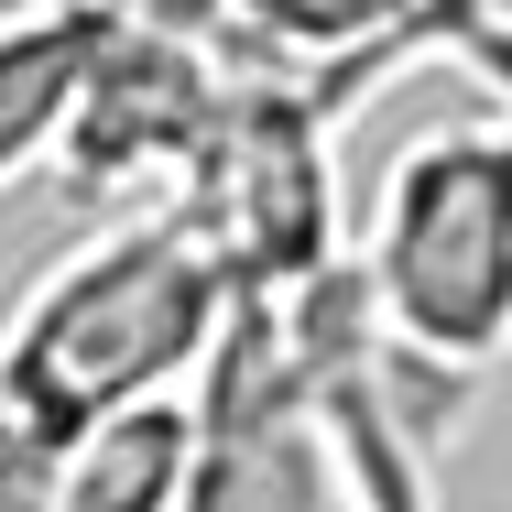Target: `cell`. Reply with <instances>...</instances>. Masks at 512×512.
<instances>
[{
	"mask_svg": "<svg viewBox=\"0 0 512 512\" xmlns=\"http://www.w3.org/2000/svg\"><path fill=\"white\" fill-rule=\"evenodd\" d=\"M240 273L197 229V207L153 197L44 262L0 316V425L66 447L142 404H186L229 349Z\"/></svg>",
	"mask_w": 512,
	"mask_h": 512,
	"instance_id": "1",
	"label": "cell"
},
{
	"mask_svg": "<svg viewBox=\"0 0 512 512\" xmlns=\"http://www.w3.org/2000/svg\"><path fill=\"white\" fill-rule=\"evenodd\" d=\"M349 273L404 414L436 436V414L512 360V109L414 131L371 186Z\"/></svg>",
	"mask_w": 512,
	"mask_h": 512,
	"instance_id": "2",
	"label": "cell"
},
{
	"mask_svg": "<svg viewBox=\"0 0 512 512\" xmlns=\"http://www.w3.org/2000/svg\"><path fill=\"white\" fill-rule=\"evenodd\" d=\"M240 55L306 66L327 99H371V77H393L404 55H436L447 0H229Z\"/></svg>",
	"mask_w": 512,
	"mask_h": 512,
	"instance_id": "3",
	"label": "cell"
},
{
	"mask_svg": "<svg viewBox=\"0 0 512 512\" xmlns=\"http://www.w3.org/2000/svg\"><path fill=\"white\" fill-rule=\"evenodd\" d=\"M186 480H197V393L44 447L33 512H186Z\"/></svg>",
	"mask_w": 512,
	"mask_h": 512,
	"instance_id": "4",
	"label": "cell"
},
{
	"mask_svg": "<svg viewBox=\"0 0 512 512\" xmlns=\"http://www.w3.org/2000/svg\"><path fill=\"white\" fill-rule=\"evenodd\" d=\"M99 33H109V11H11L0 22V120L55 99V88H77Z\"/></svg>",
	"mask_w": 512,
	"mask_h": 512,
	"instance_id": "5",
	"label": "cell"
},
{
	"mask_svg": "<svg viewBox=\"0 0 512 512\" xmlns=\"http://www.w3.org/2000/svg\"><path fill=\"white\" fill-rule=\"evenodd\" d=\"M436 55L480 66V77H491V99L512 109V11H491V0H447V22H436Z\"/></svg>",
	"mask_w": 512,
	"mask_h": 512,
	"instance_id": "6",
	"label": "cell"
},
{
	"mask_svg": "<svg viewBox=\"0 0 512 512\" xmlns=\"http://www.w3.org/2000/svg\"><path fill=\"white\" fill-rule=\"evenodd\" d=\"M66 99H77V88H55V99H33V109H11V120H0V186H11V175H55Z\"/></svg>",
	"mask_w": 512,
	"mask_h": 512,
	"instance_id": "7",
	"label": "cell"
},
{
	"mask_svg": "<svg viewBox=\"0 0 512 512\" xmlns=\"http://www.w3.org/2000/svg\"><path fill=\"white\" fill-rule=\"evenodd\" d=\"M22 11H88V0H22Z\"/></svg>",
	"mask_w": 512,
	"mask_h": 512,
	"instance_id": "8",
	"label": "cell"
}]
</instances>
